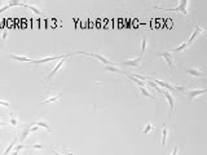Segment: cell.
Returning a JSON list of instances; mask_svg holds the SVG:
<instances>
[{
    "label": "cell",
    "instance_id": "cell-30",
    "mask_svg": "<svg viewBox=\"0 0 207 155\" xmlns=\"http://www.w3.org/2000/svg\"><path fill=\"white\" fill-rule=\"evenodd\" d=\"M53 154H54V155H61V154H58V153H57L56 150H53Z\"/></svg>",
    "mask_w": 207,
    "mask_h": 155
},
{
    "label": "cell",
    "instance_id": "cell-23",
    "mask_svg": "<svg viewBox=\"0 0 207 155\" xmlns=\"http://www.w3.org/2000/svg\"><path fill=\"white\" fill-rule=\"evenodd\" d=\"M146 44H148V39L146 36H142V47H141V53H145V49H146Z\"/></svg>",
    "mask_w": 207,
    "mask_h": 155
},
{
    "label": "cell",
    "instance_id": "cell-5",
    "mask_svg": "<svg viewBox=\"0 0 207 155\" xmlns=\"http://www.w3.org/2000/svg\"><path fill=\"white\" fill-rule=\"evenodd\" d=\"M158 56L166 58V62L168 65V67H170V71L172 73V71H173V58H172V56H171L168 52H166V53H164V52H163V53H159Z\"/></svg>",
    "mask_w": 207,
    "mask_h": 155
},
{
    "label": "cell",
    "instance_id": "cell-14",
    "mask_svg": "<svg viewBox=\"0 0 207 155\" xmlns=\"http://www.w3.org/2000/svg\"><path fill=\"white\" fill-rule=\"evenodd\" d=\"M167 132H168V125H163V127H162V145L166 144Z\"/></svg>",
    "mask_w": 207,
    "mask_h": 155
},
{
    "label": "cell",
    "instance_id": "cell-22",
    "mask_svg": "<svg viewBox=\"0 0 207 155\" xmlns=\"http://www.w3.org/2000/svg\"><path fill=\"white\" fill-rule=\"evenodd\" d=\"M29 133H30V128H26V129H25V131H24V132H22V134H21V136H19V141H21V142H22V141H24V140H25V138H26V137H27V134H29Z\"/></svg>",
    "mask_w": 207,
    "mask_h": 155
},
{
    "label": "cell",
    "instance_id": "cell-24",
    "mask_svg": "<svg viewBox=\"0 0 207 155\" xmlns=\"http://www.w3.org/2000/svg\"><path fill=\"white\" fill-rule=\"evenodd\" d=\"M105 70H108V71H113V73H123L122 70H119L118 67H115V66H108V67H105Z\"/></svg>",
    "mask_w": 207,
    "mask_h": 155
},
{
    "label": "cell",
    "instance_id": "cell-28",
    "mask_svg": "<svg viewBox=\"0 0 207 155\" xmlns=\"http://www.w3.org/2000/svg\"><path fill=\"white\" fill-rule=\"evenodd\" d=\"M0 105L5 106V107H9V103H6V102H4V101H0Z\"/></svg>",
    "mask_w": 207,
    "mask_h": 155
},
{
    "label": "cell",
    "instance_id": "cell-10",
    "mask_svg": "<svg viewBox=\"0 0 207 155\" xmlns=\"http://www.w3.org/2000/svg\"><path fill=\"white\" fill-rule=\"evenodd\" d=\"M185 71H186V74L193 75V76H196V78L205 76V73H202V71H199V70H196V69H185Z\"/></svg>",
    "mask_w": 207,
    "mask_h": 155
},
{
    "label": "cell",
    "instance_id": "cell-7",
    "mask_svg": "<svg viewBox=\"0 0 207 155\" xmlns=\"http://www.w3.org/2000/svg\"><path fill=\"white\" fill-rule=\"evenodd\" d=\"M206 92V89L205 88H202V89H194V90H189V92H186V95H188V98L189 100H193L194 97H197V96H199V95H203V93Z\"/></svg>",
    "mask_w": 207,
    "mask_h": 155
},
{
    "label": "cell",
    "instance_id": "cell-13",
    "mask_svg": "<svg viewBox=\"0 0 207 155\" xmlns=\"http://www.w3.org/2000/svg\"><path fill=\"white\" fill-rule=\"evenodd\" d=\"M21 149H41V145H17L16 150H21Z\"/></svg>",
    "mask_w": 207,
    "mask_h": 155
},
{
    "label": "cell",
    "instance_id": "cell-25",
    "mask_svg": "<svg viewBox=\"0 0 207 155\" xmlns=\"http://www.w3.org/2000/svg\"><path fill=\"white\" fill-rule=\"evenodd\" d=\"M175 90H180V92H186V88L185 87H181V85H173Z\"/></svg>",
    "mask_w": 207,
    "mask_h": 155
},
{
    "label": "cell",
    "instance_id": "cell-8",
    "mask_svg": "<svg viewBox=\"0 0 207 155\" xmlns=\"http://www.w3.org/2000/svg\"><path fill=\"white\" fill-rule=\"evenodd\" d=\"M64 62H65V58H64V60H60V62H58V63L56 65V66H54V69H53V70H52V73H51V74H49V75H48V76H47V78H45V80H51V79H52V78H53V76H54V74H56V73H57V71H58V70H60V67H61V66H62V63H64Z\"/></svg>",
    "mask_w": 207,
    "mask_h": 155
},
{
    "label": "cell",
    "instance_id": "cell-15",
    "mask_svg": "<svg viewBox=\"0 0 207 155\" xmlns=\"http://www.w3.org/2000/svg\"><path fill=\"white\" fill-rule=\"evenodd\" d=\"M31 125H36V127H43V128H45V131H47V132H51L49 125H48L47 123H44V122H35V123H32Z\"/></svg>",
    "mask_w": 207,
    "mask_h": 155
},
{
    "label": "cell",
    "instance_id": "cell-1",
    "mask_svg": "<svg viewBox=\"0 0 207 155\" xmlns=\"http://www.w3.org/2000/svg\"><path fill=\"white\" fill-rule=\"evenodd\" d=\"M74 54H79V52H73V53H69V54H61V56H53V57L40 58V60H34V61H31V63H44V62H49V61H54V60H64V58L74 56Z\"/></svg>",
    "mask_w": 207,
    "mask_h": 155
},
{
    "label": "cell",
    "instance_id": "cell-26",
    "mask_svg": "<svg viewBox=\"0 0 207 155\" xmlns=\"http://www.w3.org/2000/svg\"><path fill=\"white\" fill-rule=\"evenodd\" d=\"M177 153H179V147L175 146V147H173V150H172V154H171V155H177Z\"/></svg>",
    "mask_w": 207,
    "mask_h": 155
},
{
    "label": "cell",
    "instance_id": "cell-4",
    "mask_svg": "<svg viewBox=\"0 0 207 155\" xmlns=\"http://www.w3.org/2000/svg\"><path fill=\"white\" fill-rule=\"evenodd\" d=\"M161 93H163V95L166 96V98L168 101V106H170V116H171V115H172V112H173V110H175V100H173L172 95H171L168 90H162Z\"/></svg>",
    "mask_w": 207,
    "mask_h": 155
},
{
    "label": "cell",
    "instance_id": "cell-21",
    "mask_svg": "<svg viewBox=\"0 0 207 155\" xmlns=\"http://www.w3.org/2000/svg\"><path fill=\"white\" fill-rule=\"evenodd\" d=\"M60 97H61V95H57V96H52V97H49V98H48V100H44V101H43V103H49V102L57 101V100H60Z\"/></svg>",
    "mask_w": 207,
    "mask_h": 155
},
{
    "label": "cell",
    "instance_id": "cell-11",
    "mask_svg": "<svg viewBox=\"0 0 207 155\" xmlns=\"http://www.w3.org/2000/svg\"><path fill=\"white\" fill-rule=\"evenodd\" d=\"M157 85H161V87H163V88H166V89H168V90H175V88H173V85H171L170 83H166V82H162V80H157L155 79V82H154Z\"/></svg>",
    "mask_w": 207,
    "mask_h": 155
},
{
    "label": "cell",
    "instance_id": "cell-31",
    "mask_svg": "<svg viewBox=\"0 0 207 155\" xmlns=\"http://www.w3.org/2000/svg\"><path fill=\"white\" fill-rule=\"evenodd\" d=\"M0 124H3V123H0ZM0 133H1V129H0Z\"/></svg>",
    "mask_w": 207,
    "mask_h": 155
},
{
    "label": "cell",
    "instance_id": "cell-32",
    "mask_svg": "<svg viewBox=\"0 0 207 155\" xmlns=\"http://www.w3.org/2000/svg\"><path fill=\"white\" fill-rule=\"evenodd\" d=\"M0 49H1V44H0Z\"/></svg>",
    "mask_w": 207,
    "mask_h": 155
},
{
    "label": "cell",
    "instance_id": "cell-29",
    "mask_svg": "<svg viewBox=\"0 0 207 155\" xmlns=\"http://www.w3.org/2000/svg\"><path fill=\"white\" fill-rule=\"evenodd\" d=\"M35 131H38V127H36V125H34L32 128H30V132H35Z\"/></svg>",
    "mask_w": 207,
    "mask_h": 155
},
{
    "label": "cell",
    "instance_id": "cell-27",
    "mask_svg": "<svg viewBox=\"0 0 207 155\" xmlns=\"http://www.w3.org/2000/svg\"><path fill=\"white\" fill-rule=\"evenodd\" d=\"M11 123H12V125H17V119H16L14 116H12V119H11Z\"/></svg>",
    "mask_w": 207,
    "mask_h": 155
},
{
    "label": "cell",
    "instance_id": "cell-12",
    "mask_svg": "<svg viewBox=\"0 0 207 155\" xmlns=\"http://www.w3.org/2000/svg\"><path fill=\"white\" fill-rule=\"evenodd\" d=\"M11 57L13 60L18 61V62H31V60L29 57H25V56H17V54H11Z\"/></svg>",
    "mask_w": 207,
    "mask_h": 155
},
{
    "label": "cell",
    "instance_id": "cell-16",
    "mask_svg": "<svg viewBox=\"0 0 207 155\" xmlns=\"http://www.w3.org/2000/svg\"><path fill=\"white\" fill-rule=\"evenodd\" d=\"M138 88H140V90H141V93H142V95H144V96H146L148 98H150V100H155V97H154L153 95H150V93L148 92V89L145 88V87H138Z\"/></svg>",
    "mask_w": 207,
    "mask_h": 155
},
{
    "label": "cell",
    "instance_id": "cell-2",
    "mask_svg": "<svg viewBox=\"0 0 207 155\" xmlns=\"http://www.w3.org/2000/svg\"><path fill=\"white\" fill-rule=\"evenodd\" d=\"M157 8H159V9H163V11H170V12H183V14H188V11H186V8H188V1H181L179 6L177 8H163V6H157Z\"/></svg>",
    "mask_w": 207,
    "mask_h": 155
},
{
    "label": "cell",
    "instance_id": "cell-6",
    "mask_svg": "<svg viewBox=\"0 0 207 155\" xmlns=\"http://www.w3.org/2000/svg\"><path fill=\"white\" fill-rule=\"evenodd\" d=\"M205 31H206V30H205V28H203V27H201V26H197V27H196V30H194V32L192 34V36H190V38H189V40L186 41L188 47H189V45L192 44L194 40H196V38L198 36V35L201 34V32H205Z\"/></svg>",
    "mask_w": 207,
    "mask_h": 155
},
{
    "label": "cell",
    "instance_id": "cell-3",
    "mask_svg": "<svg viewBox=\"0 0 207 155\" xmlns=\"http://www.w3.org/2000/svg\"><path fill=\"white\" fill-rule=\"evenodd\" d=\"M79 54H86V56H89V57H95V58H97L99 61H101L102 63L109 65V66H114V62H111L110 60L105 58L103 56H101V54H99V53H88V52H79Z\"/></svg>",
    "mask_w": 207,
    "mask_h": 155
},
{
    "label": "cell",
    "instance_id": "cell-18",
    "mask_svg": "<svg viewBox=\"0 0 207 155\" xmlns=\"http://www.w3.org/2000/svg\"><path fill=\"white\" fill-rule=\"evenodd\" d=\"M16 142H17V137H16L14 140H13V141L11 142V145H9V146L6 147V150L4 151V154H3V155H8L9 153H11V150H12V149H13V146H14V145H16Z\"/></svg>",
    "mask_w": 207,
    "mask_h": 155
},
{
    "label": "cell",
    "instance_id": "cell-19",
    "mask_svg": "<svg viewBox=\"0 0 207 155\" xmlns=\"http://www.w3.org/2000/svg\"><path fill=\"white\" fill-rule=\"evenodd\" d=\"M154 129H157L154 127V125H151V124H148L146 127H145V129H142L141 131V133H144V134H146V133H149V132H151V131H154Z\"/></svg>",
    "mask_w": 207,
    "mask_h": 155
},
{
    "label": "cell",
    "instance_id": "cell-20",
    "mask_svg": "<svg viewBox=\"0 0 207 155\" xmlns=\"http://www.w3.org/2000/svg\"><path fill=\"white\" fill-rule=\"evenodd\" d=\"M188 48V44H186V41L185 43H183L180 45V47H177V48H173V49H171V52H181V50H184V49H186Z\"/></svg>",
    "mask_w": 207,
    "mask_h": 155
},
{
    "label": "cell",
    "instance_id": "cell-9",
    "mask_svg": "<svg viewBox=\"0 0 207 155\" xmlns=\"http://www.w3.org/2000/svg\"><path fill=\"white\" fill-rule=\"evenodd\" d=\"M142 60V57H137V58H133V60H128L126 61V62H123L124 65H127V66H132V67H137L138 65H140Z\"/></svg>",
    "mask_w": 207,
    "mask_h": 155
},
{
    "label": "cell",
    "instance_id": "cell-17",
    "mask_svg": "<svg viewBox=\"0 0 207 155\" xmlns=\"http://www.w3.org/2000/svg\"><path fill=\"white\" fill-rule=\"evenodd\" d=\"M24 6H26V8H29V9H31V11L34 12V13H36L38 16H41V14H43V13H41V12L36 8V6H34V5H31V4H25V3H24Z\"/></svg>",
    "mask_w": 207,
    "mask_h": 155
}]
</instances>
